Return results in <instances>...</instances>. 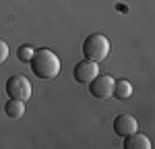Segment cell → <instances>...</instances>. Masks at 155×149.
<instances>
[{
	"label": "cell",
	"instance_id": "1",
	"mask_svg": "<svg viewBox=\"0 0 155 149\" xmlns=\"http://www.w3.org/2000/svg\"><path fill=\"white\" fill-rule=\"evenodd\" d=\"M29 64H31L33 74L39 79H56L60 74V58L48 48L33 50V56H31Z\"/></svg>",
	"mask_w": 155,
	"mask_h": 149
},
{
	"label": "cell",
	"instance_id": "2",
	"mask_svg": "<svg viewBox=\"0 0 155 149\" xmlns=\"http://www.w3.org/2000/svg\"><path fill=\"white\" fill-rule=\"evenodd\" d=\"M110 54V39L104 33H91L83 41V56L87 60L104 62Z\"/></svg>",
	"mask_w": 155,
	"mask_h": 149
},
{
	"label": "cell",
	"instance_id": "3",
	"mask_svg": "<svg viewBox=\"0 0 155 149\" xmlns=\"http://www.w3.org/2000/svg\"><path fill=\"white\" fill-rule=\"evenodd\" d=\"M6 95L11 99H21L27 101L31 98V83L25 74H12L6 81Z\"/></svg>",
	"mask_w": 155,
	"mask_h": 149
},
{
	"label": "cell",
	"instance_id": "4",
	"mask_svg": "<svg viewBox=\"0 0 155 149\" xmlns=\"http://www.w3.org/2000/svg\"><path fill=\"white\" fill-rule=\"evenodd\" d=\"M89 93L97 99H106L112 95V91H114V79L110 77V74H95L89 83Z\"/></svg>",
	"mask_w": 155,
	"mask_h": 149
},
{
	"label": "cell",
	"instance_id": "5",
	"mask_svg": "<svg viewBox=\"0 0 155 149\" xmlns=\"http://www.w3.org/2000/svg\"><path fill=\"white\" fill-rule=\"evenodd\" d=\"M95 74H99V68H97V62L93 60H87L85 58L83 62H79L77 66H74V71H72V77H74V81L77 83H89Z\"/></svg>",
	"mask_w": 155,
	"mask_h": 149
},
{
	"label": "cell",
	"instance_id": "6",
	"mask_svg": "<svg viewBox=\"0 0 155 149\" xmlns=\"http://www.w3.org/2000/svg\"><path fill=\"white\" fill-rule=\"evenodd\" d=\"M134 131H139V122H137V118L132 114H120L114 120V133L118 137H128Z\"/></svg>",
	"mask_w": 155,
	"mask_h": 149
},
{
	"label": "cell",
	"instance_id": "7",
	"mask_svg": "<svg viewBox=\"0 0 155 149\" xmlns=\"http://www.w3.org/2000/svg\"><path fill=\"white\" fill-rule=\"evenodd\" d=\"M126 141H124V147L126 149H151V141H149V137L143 135V133H139V131H134L132 135L124 137Z\"/></svg>",
	"mask_w": 155,
	"mask_h": 149
},
{
	"label": "cell",
	"instance_id": "8",
	"mask_svg": "<svg viewBox=\"0 0 155 149\" xmlns=\"http://www.w3.org/2000/svg\"><path fill=\"white\" fill-rule=\"evenodd\" d=\"M4 112H6V116L8 118H23L25 114V101L21 99H8L6 101V106H4Z\"/></svg>",
	"mask_w": 155,
	"mask_h": 149
},
{
	"label": "cell",
	"instance_id": "9",
	"mask_svg": "<svg viewBox=\"0 0 155 149\" xmlns=\"http://www.w3.org/2000/svg\"><path fill=\"white\" fill-rule=\"evenodd\" d=\"M112 95L116 99H128L132 95V85L128 81H124V79L114 81V91H112Z\"/></svg>",
	"mask_w": 155,
	"mask_h": 149
},
{
	"label": "cell",
	"instance_id": "10",
	"mask_svg": "<svg viewBox=\"0 0 155 149\" xmlns=\"http://www.w3.org/2000/svg\"><path fill=\"white\" fill-rule=\"evenodd\" d=\"M31 56H33V48H29V46H21V48L17 50V58L21 62H29Z\"/></svg>",
	"mask_w": 155,
	"mask_h": 149
},
{
	"label": "cell",
	"instance_id": "11",
	"mask_svg": "<svg viewBox=\"0 0 155 149\" xmlns=\"http://www.w3.org/2000/svg\"><path fill=\"white\" fill-rule=\"evenodd\" d=\"M8 58V44L4 39H0V62H4Z\"/></svg>",
	"mask_w": 155,
	"mask_h": 149
}]
</instances>
